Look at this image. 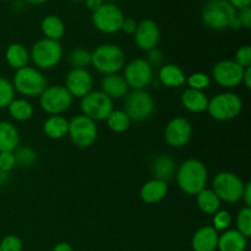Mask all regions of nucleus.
Instances as JSON below:
<instances>
[{"label": "nucleus", "mask_w": 251, "mask_h": 251, "mask_svg": "<svg viewBox=\"0 0 251 251\" xmlns=\"http://www.w3.org/2000/svg\"><path fill=\"white\" fill-rule=\"evenodd\" d=\"M176 184L186 195H198L206 189L208 181V172L205 163L200 159L189 158L176 168Z\"/></svg>", "instance_id": "f257e3e1"}, {"label": "nucleus", "mask_w": 251, "mask_h": 251, "mask_svg": "<svg viewBox=\"0 0 251 251\" xmlns=\"http://www.w3.org/2000/svg\"><path fill=\"white\" fill-rule=\"evenodd\" d=\"M126 64L124 50L117 44L104 43L91 53V65L100 74L112 75L123 70Z\"/></svg>", "instance_id": "f03ea898"}, {"label": "nucleus", "mask_w": 251, "mask_h": 251, "mask_svg": "<svg viewBox=\"0 0 251 251\" xmlns=\"http://www.w3.org/2000/svg\"><path fill=\"white\" fill-rule=\"evenodd\" d=\"M12 86L15 92H19L24 97L34 98L43 93V91L48 87V82L41 70L27 65L16 70L12 78Z\"/></svg>", "instance_id": "7ed1b4c3"}, {"label": "nucleus", "mask_w": 251, "mask_h": 251, "mask_svg": "<svg viewBox=\"0 0 251 251\" xmlns=\"http://www.w3.org/2000/svg\"><path fill=\"white\" fill-rule=\"evenodd\" d=\"M237 15V10L228 0H208L201 10V20L206 27L215 31L229 28L232 20Z\"/></svg>", "instance_id": "20e7f679"}, {"label": "nucleus", "mask_w": 251, "mask_h": 251, "mask_svg": "<svg viewBox=\"0 0 251 251\" xmlns=\"http://www.w3.org/2000/svg\"><path fill=\"white\" fill-rule=\"evenodd\" d=\"M243 100L237 93L226 91L217 93L208 100L207 112L211 118L218 122H229L242 113Z\"/></svg>", "instance_id": "39448f33"}, {"label": "nucleus", "mask_w": 251, "mask_h": 251, "mask_svg": "<svg viewBox=\"0 0 251 251\" xmlns=\"http://www.w3.org/2000/svg\"><path fill=\"white\" fill-rule=\"evenodd\" d=\"M63 59V47L58 41L41 38L32 46L29 60L38 70L54 69Z\"/></svg>", "instance_id": "423d86ee"}, {"label": "nucleus", "mask_w": 251, "mask_h": 251, "mask_svg": "<svg viewBox=\"0 0 251 251\" xmlns=\"http://www.w3.org/2000/svg\"><path fill=\"white\" fill-rule=\"evenodd\" d=\"M245 183L232 172H220L212 180V190L221 202L237 203L242 200Z\"/></svg>", "instance_id": "0eeeda50"}, {"label": "nucleus", "mask_w": 251, "mask_h": 251, "mask_svg": "<svg viewBox=\"0 0 251 251\" xmlns=\"http://www.w3.org/2000/svg\"><path fill=\"white\" fill-rule=\"evenodd\" d=\"M68 135L75 146L80 149H88L97 141V124L86 115L77 114L69 120Z\"/></svg>", "instance_id": "6e6552de"}, {"label": "nucleus", "mask_w": 251, "mask_h": 251, "mask_svg": "<svg viewBox=\"0 0 251 251\" xmlns=\"http://www.w3.org/2000/svg\"><path fill=\"white\" fill-rule=\"evenodd\" d=\"M124 110L131 122H145L154 112V100L146 90L131 91L125 96Z\"/></svg>", "instance_id": "1a4fd4ad"}, {"label": "nucleus", "mask_w": 251, "mask_h": 251, "mask_svg": "<svg viewBox=\"0 0 251 251\" xmlns=\"http://www.w3.org/2000/svg\"><path fill=\"white\" fill-rule=\"evenodd\" d=\"M73 100V96L64 86H48L39 96V107L49 115H61L70 109Z\"/></svg>", "instance_id": "9d476101"}, {"label": "nucleus", "mask_w": 251, "mask_h": 251, "mask_svg": "<svg viewBox=\"0 0 251 251\" xmlns=\"http://www.w3.org/2000/svg\"><path fill=\"white\" fill-rule=\"evenodd\" d=\"M80 109L83 115L93 122H103L114 109V103L102 91H92L81 98Z\"/></svg>", "instance_id": "9b49d317"}, {"label": "nucleus", "mask_w": 251, "mask_h": 251, "mask_svg": "<svg viewBox=\"0 0 251 251\" xmlns=\"http://www.w3.org/2000/svg\"><path fill=\"white\" fill-rule=\"evenodd\" d=\"M123 77L132 91L145 90L153 81V68L146 59H132L125 64Z\"/></svg>", "instance_id": "f8f14e48"}, {"label": "nucleus", "mask_w": 251, "mask_h": 251, "mask_svg": "<svg viewBox=\"0 0 251 251\" xmlns=\"http://www.w3.org/2000/svg\"><path fill=\"white\" fill-rule=\"evenodd\" d=\"M124 12L114 4H104L92 14V24L100 32L105 34H114L122 31L124 21Z\"/></svg>", "instance_id": "ddd939ff"}, {"label": "nucleus", "mask_w": 251, "mask_h": 251, "mask_svg": "<svg viewBox=\"0 0 251 251\" xmlns=\"http://www.w3.org/2000/svg\"><path fill=\"white\" fill-rule=\"evenodd\" d=\"M244 68L238 65L234 60L223 59L216 63L212 68V78L218 86L227 90L238 87L243 83Z\"/></svg>", "instance_id": "4468645a"}, {"label": "nucleus", "mask_w": 251, "mask_h": 251, "mask_svg": "<svg viewBox=\"0 0 251 251\" xmlns=\"http://www.w3.org/2000/svg\"><path fill=\"white\" fill-rule=\"evenodd\" d=\"M193 136V126L186 118L176 117L169 120L164 129V140L169 146L181 149L186 146Z\"/></svg>", "instance_id": "2eb2a0df"}, {"label": "nucleus", "mask_w": 251, "mask_h": 251, "mask_svg": "<svg viewBox=\"0 0 251 251\" xmlns=\"http://www.w3.org/2000/svg\"><path fill=\"white\" fill-rule=\"evenodd\" d=\"M95 80L87 69L73 68L65 77L64 87L73 96V98H82L93 91Z\"/></svg>", "instance_id": "dca6fc26"}, {"label": "nucleus", "mask_w": 251, "mask_h": 251, "mask_svg": "<svg viewBox=\"0 0 251 251\" xmlns=\"http://www.w3.org/2000/svg\"><path fill=\"white\" fill-rule=\"evenodd\" d=\"M161 38L159 27L153 20H142L137 24L136 31L134 33V41L140 50L149 51L156 48Z\"/></svg>", "instance_id": "f3484780"}, {"label": "nucleus", "mask_w": 251, "mask_h": 251, "mask_svg": "<svg viewBox=\"0 0 251 251\" xmlns=\"http://www.w3.org/2000/svg\"><path fill=\"white\" fill-rule=\"evenodd\" d=\"M220 233L212 226H203L199 228L191 239L193 251H216Z\"/></svg>", "instance_id": "a211bd4d"}, {"label": "nucleus", "mask_w": 251, "mask_h": 251, "mask_svg": "<svg viewBox=\"0 0 251 251\" xmlns=\"http://www.w3.org/2000/svg\"><path fill=\"white\" fill-rule=\"evenodd\" d=\"M168 183L159 179H151V180L146 181L144 185L140 189V198L144 202L153 205V203H158L168 195Z\"/></svg>", "instance_id": "6ab92c4d"}, {"label": "nucleus", "mask_w": 251, "mask_h": 251, "mask_svg": "<svg viewBox=\"0 0 251 251\" xmlns=\"http://www.w3.org/2000/svg\"><path fill=\"white\" fill-rule=\"evenodd\" d=\"M100 91L110 100H120L129 93V86L119 74L105 75L100 81Z\"/></svg>", "instance_id": "aec40b11"}, {"label": "nucleus", "mask_w": 251, "mask_h": 251, "mask_svg": "<svg viewBox=\"0 0 251 251\" xmlns=\"http://www.w3.org/2000/svg\"><path fill=\"white\" fill-rule=\"evenodd\" d=\"M248 238L237 229H227L218 237L217 250L220 251H245Z\"/></svg>", "instance_id": "412c9836"}, {"label": "nucleus", "mask_w": 251, "mask_h": 251, "mask_svg": "<svg viewBox=\"0 0 251 251\" xmlns=\"http://www.w3.org/2000/svg\"><path fill=\"white\" fill-rule=\"evenodd\" d=\"M158 81L166 87L178 88L185 83L186 76L183 69L176 64H163L159 66Z\"/></svg>", "instance_id": "4be33fe9"}, {"label": "nucleus", "mask_w": 251, "mask_h": 251, "mask_svg": "<svg viewBox=\"0 0 251 251\" xmlns=\"http://www.w3.org/2000/svg\"><path fill=\"white\" fill-rule=\"evenodd\" d=\"M181 104L190 113L207 112L208 97L203 91L186 88L181 93Z\"/></svg>", "instance_id": "5701e85b"}, {"label": "nucleus", "mask_w": 251, "mask_h": 251, "mask_svg": "<svg viewBox=\"0 0 251 251\" xmlns=\"http://www.w3.org/2000/svg\"><path fill=\"white\" fill-rule=\"evenodd\" d=\"M19 144V129L10 122H0V152H14Z\"/></svg>", "instance_id": "b1692460"}, {"label": "nucleus", "mask_w": 251, "mask_h": 251, "mask_svg": "<svg viewBox=\"0 0 251 251\" xmlns=\"http://www.w3.org/2000/svg\"><path fill=\"white\" fill-rule=\"evenodd\" d=\"M5 59H6V63L9 64L10 68L20 70V69L28 65L29 51L27 50L24 44L12 43L6 48Z\"/></svg>", "instance_id": "393cba45"}, {"label": "nucleus", "mask_w": 251, "mask_h": 251, "mask_svg": "<svg viewBox=\"0 0 251 251\" xmlns=\"http://www.w3.org/2000/svg\"><path fill=\"white\" fill-rule=\"evenodd\" d=\"M176 164L172 157L167 156V154H159L156 157L152 163V173H153L154 178L159 179V180L168 181L169 179L173 178L176 176Z\"/></svg>", "instance_id": "a878e982"}, {"label": "nucleus", "mask_w": 251, "mask_h": 251, "mask_svg": "<svg viewBox=\"0 0 251 251\" xmlns=\"http://www.w3.org/2000/svg\"><path fill=\"white\" fill-rule=\"evenodd\" d=\"M69 120L63 115H50L43 124V131L49 139L61 140L68 135Z\"/></svg>", "instance_id": "bb28decb"}, {"label": "nucleus", "mask_w": 251, "mask_h": 251, "mask_svg": "<svg viewBox=\"0 0 251 251\" xmlns=\"http://www.w3.org/2000/svg\"><path fill=\"white\" fill-rule=\"evenodd\" d=\"M41 29L42 33L44 34V38L59 42L65 33V25L60 17L55 15H48L42 20Z\"/></svg>", "instance_id": "cd10ccee"}, {"label": "nucleus", "mask_w": 251, "mask_h": 251, "mask_svg": "<svg viewBox=\"0 0 251 251\" xmlns=\"http://www.w3.org/2000/svg\"><path fill=\"white\" fill-rule=\"evenodd\" d=\"M196 203L198 207L200 208L201 212L205 215L213 216L217 211L221 210V200L218 196L213 193L212 189H203L202 191L196 195Z\"/></svg>", "instance_id": "c85d7f7f"}, {"label": "nucleus", "mask_w": 251, "mask_h": 251, "mask_svg": "<svg viewBox=\"0 0 251 251\" xmlns=\"http://www.w3.org/2000/svg\"><path fill=\"white\" fill-rule=\"evenodd\" d=\"M7 110L11 118L16 122H27L33 115V105L31 104L29 100L26 98H15L9 105H7Z\"/></svg>", "instance_id": "c756f323"}, {"label": "nucleus", "mask_w": 251, "mask_h": 251, "mask_svg": "<svg viewBox=\"0 0 251 251\" xmlns=\"http://www.w3.org/2000/svg\"><path fill=\"white\" fill-rule=\"evenodd\" d=\"M105 122H107V126L117 134L125 132L131 125V120L123 109H113Z\"/></svg>", "instance_id": "7c9ffc66"}, {"label": "nucleus", "mask_w": 251, "mask_h": 251, "mask_svg": "<svg viewBox=\"0 0 251 251\" xmlns=\"http://www.w3.org/2000/svg\"><path fill=\"white\" fill-rule=\"evenodd\" d=\"M15 163L19 168H29L37 161V152L29 146L17 147L14 151Z\"/></svg>", "instance_id": "2f4dec72"}, {"label": "nucleus", "mask_w": 251, "mask_h": 251, "mask_svg": "<svg viewBox=\"0 0 251 251\" xmlns=\"http://www.w3.org/2000/svg\"><path fill=\"white\" fill-rule=\"evenodd\" d=\"M235 225H237V230L249 238L251 235V207H243L238 212L237 218H235Z\"/></svg>", "instance_id": "473e14b6"}, {"label": "nucleus", "mask_w": 251, "mask_h": 251, "mask_svg": "<svg viewBox=\"0 0 251 251\" xmlns=\"http://www.w3.org/2000/svg\"><path fill=\"white\" fill-rule=\"evenodd\" d=\"M69 63L73 68L86 69L91 65V53L85 48H76L69 55Z\"/></svg>", "instance_id": "72a5a7b5"}, {"label": "nucleus", "mask_w": 251, "mask_h": 251, "mask_svg": "<svg viewBox=\"0 0 251 251\" xmlns=\"http://www.w3.org/2000/svg\"><path fill=\"white\" fill-rule=\"evenodd\" d=\"M15 100V88L11 81L4 76H0V109L7 108V105Z\"/></svg>", "instance_id": "f704fd0d"}, {"label": "nucleus", "mask_w": 251, "mask_h": 251, "mask_svg": "<svg viewBox=\"0 0 251 251\" xmlns=\"http://www.w3.org/2000/svg\"><path fill=\"white\" fill-rule=\"evenodd\" d=\"M186 83L189 88L198 91H205L211 85V76L205 73H194L186 77Z\"/></svg>", "instance_id": "c9c22d12"}, {"label": "nucleus", "mask_w": 251, "mask_h": 251, "mask_svg": "<svg viewBox=\"0 0 251 251\" xmlns=\"http://www.w3.org/2000/svg\"><path fill=\"white\" fill-rule=\"evenodd\" d=\"M232 222H233V217L232 215H230L229 211L220 210L213 215L212 227L215 228L217 232H225V230L230 229Z\"/></svg>", "instance_id": "e433bc0d"}, {"label": "nucleus", "mask_w": 251, "mask_h": 251, "mask_svg": "<svg viewBox=\"0 0 251 251\" xmlns=\"http://www.w3.org/2000/svg\"><path fill=\"white\" fill-rule=\"evenodd\" d=\"M234 61L240 65L242 68H250L251 66V47L245 44V46L239 47L235 51Z\"/></svg>", "instance_id": "4c0bfd02"}, {"label": "nucleus", "mask_w": 251, "mask_h": 251, "mask_svg": "<svg viewBox=\"0 0 251 251\" xmlns=\"http://www.w3.org/2000/svg\"><path fill=\"white\" fill-rule=\"evenodd\" d=\"M22 248H24L22 240L16 235H6L0 242L1 251H22Z\"/></svg>", "instance_id": "58836bf2"}, {"label": "nucleus", "mask_w": 251, "mask_h": 251, "mask_svg": "<svg viewBox=\"0 0 251 251\" xmlns=\"http://www.w3.org/2000/svg\"><path fill=\"white\" fill-rule=\"evenodd\" d=\"M16 167L14 152H0V171L9 173Z\"/></svg>", "instance_id": "ea45409f"}, {"label": "nucleus", "mask_w": 251, "mask_h": 251, "mask_svg": "<svg viewBox=\"0 0 251 251\" xmlns=\"http://www.w3.org/2000/svg\"><path fill=\"white\" fill-rule=\"evenodd\" d=\"M163 54L161 53V50H158L157 48L151 49V50L147 51V59L150 65L152 68H159V66L163 65Z\"/></svg>", "instance_id": "a19ab883"}, {"label": "nucleus", "mask_w": 251, "mask_h": 251, "mask_svg": "<svg viewBox=\"0 0 251 251\" xmlns=\"http://www.w3.org/2000/svg\"><path fill=\"white\" fill-rule=\"evenodd\" d=\"M237 17L239 20L240 25L244 28H250L251 27V7H245V9L237 10Z\"/></svg>", "instance_id": "79ce46f5"}, {"label": "nucleus", "mask_w": 251, "mask_h": 251, "mask_svg": "<svg viewBox=\"0 0 251 251\" xmlns=\"http://www.w3.org/2000/svg\"><path fill=\"white\" fill-rule=\"evenodd\" d=\"M137 22L131 17H125L122 25V31H124L126 34H134L136 31Z\"/></svg>", "instance_id": "37998d69"}, {"label": "nucleus", "mask_w": 251, "mask_h": 251, "mask_svg": "<svg viewBox=\"0 0 251 251\" xmlns=\"http://www.w3.org/2000/svg\"><path fill=\"white\" fill-rule=\"evenodd\" d=\"M242 201L244 202L245 207H251V183L250 181L245 183L244 191H243V196H242Z\"/></svg>", "instance_id": "c03bdc74"}, {"label": "nucleus", "mask_w": 251, "mask_h": 251, "mask_svg": "<svg viewBox=\"0 0 251 251\" xmlns=\"http://www.w3.org/2000/svg\"><path fill=\"white\" fill-rule=\"evenodd\" d=\"M229 4L234 7L235 10H242L245 7H250L251 0H228Z\"/></svg>", "instance_id": "a18cd8bd"}, {"label": "nucleus", "mask_w": 251, "mask_h": 251, "mask_svg": "<svg viewBox=\"0 0 251 251\" xmlns=\"http://www.w3.org/2000/svg\"><path fill=\"white\" fill-rule=\"evenodd\" d=\"M85 2H86V6H87V9L91 10L92 12L97 11V10L100 9L103 4H104V1H103V0H85Z\"/></svg>", "instance_id": "49530a36"}, {"label": "nucleus", "mask_w": 251, "mask_h": 251, "mask_svg": "<svg viewBox=\"0 0 251 251\" xmlns=\"http://www.w3.org/2000/svg\"><path fill=\"white\" fill-rule=\"evenodd\" d=\"M243 85L250 90L251 87V66L244 69V75H243Z\"/></svg>", "instance_id": "de8ad7c7"}, {"label": "nucleus", "mask_w": 251, "mask_h": 251, "mask_svg": "<svg viewBox=\"0 0 251 251\" xmlns=\"http://www.w3.org/2000/svg\"><path fill=\"white\" fill-rule=\"evenodd\" d=\"M51 251H74V249L69 243L61 242V243H58Z\"/></svg>", "instance_id": "09e8293b"}, {"label": "nucleus", "mask_w": 251, "mask_h": 251, "mask_svg": "<svg viewBox=\"0 0 251 251\" xmlns=\"http://www.w3.org/2000/svg\"><path fill=\"white\" fill-rule=\"evenodd\" d=\"M7 179H9V176H7V173L0 171V186L4 185V184L7 181Z\"/></svg>", "instance_id": "8fccbe9b"}, {"label": "nucleus", "mask_w": 251, "mask_h": 251, "mask_svg": "<svg viewBox=\"0 0 251 251\" xmlns=\"http://www.w3.org/2000/svg\"><path fill=\"white\" fill-rule=\"evenodd\" d=\"M25 1L28 2V4H32V5H41V4H44L47 0H25Z\"/></svg>", "instance_id": "3c124183"}, {"label": "nucleus", "mask_w": 251, "mask_h": 251, "mask_svg": "<svg viewBox=\"0 0 251 251\" xmlns=\"http://www.w3.org/2000/svg\"><path fill=\"white\" fill-rule=\"evenodd\" d=\"M70 1H76V2H78V1H85V0H70Z\"/></svg>", "instance_id": "603ef678"}, {"label": "nucleus", "mask_w": 251, "mask_h": 251, "mask_svg": "<svg viewBox=\"0 0 251 251\" xmlns=\"http://www.w3.org/2000/svg\"><path fill=\"white\" fill-rule=\"evenodd\" d=\"M103 1H104V2L105 1H113V0H103Z\"/></svg>", "instance_id": "864d4df0"}, {"label": "nucleus", "mask_w": 251, "mask_h": 251, "mask_svg": "<svg viewBox=\"0 0 251 251\" xmlns=\"http://www.w3.org/2000/svg\"><path fill=\"white\" fill-rule=\"evenodd\" d=\"M2 1H11V0H2Z\"/></svg>", "instance_id": "5fc2aeb1"}, {"label": "nucleus", "mask_w": 251, "mask_h": 251, "mask_svg": "<svg viewBox=\"0 0 251 251\" xmlns=\"http://www.w3.org/2000/svg\"><path fill=\"white\" fill-rule=\"evenodd\" d=\"M0 251H1V250H0Z\"/></svg>", "instance_id": "6e6d98bb"}]
</instances>
